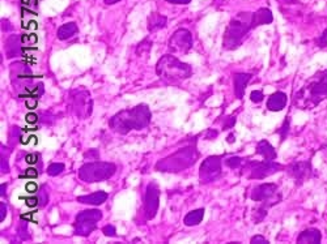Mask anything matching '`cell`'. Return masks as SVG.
Instances as JSON below:
<instances>
[{
    "instance_id": "obj_1",
    "label": "cell",
    "mask_w": 327,
    "mask_h": 244,
    "mask_svg": "<svg viewBox=\"0 0 327 244\" xmlns=\"http://www.w3.org/2000/svg\"><path fill=\"white\" fill-rule=\"evenodd\" d=\"M327 99V70L315 73L293 98L297 109L311 110Z\"/></svg>"
},
{
    "instance_id": "obj_2",
    "label": "cell",
    "mask_w": 327,
    "mask_h": 244,
    "mask_svg": "<svg viewBox=\"0 0 327 244\" xmlns=\"http://www.w3.org/2000/svg\"><path fill=\"white\" fill-rule=\"evenodd\" d=\"M152 114L147 105H137L134 109L118 112L109 122L114 132L126 135L132 129H143L149 124Z\"/></svg>"
},
{
    "instance_id": "obj_3",
    "label": "cell",
    "mask_w": 327,
    "mask_h": 244,
    "mask_svg": "<svg viewBox=\"0 0 327 244\" xmlns=\"http://www.w3.org/2000/svg\"><path fill=\"white\" fill-rule=\"evenodd\" d=\"M156 71L160 79L169 84H177L182 80L189 79L193 73L189 64L182 63L173 55L162 56L157 63Z\"/></svg>"
},
{
    "instance_id": "obj_4",
    "label": "cell",
    "mask_w": 327,
    "mask_h": 244,
    "mask_svg": "<svg viewBox=\"0 0 327 244\" xmlns=\"http://www.w3.org/2000/svg\"><path fill=\"white\" fill-rule=\"evenodd\" d=\"M253 28V14L242 12L237 17L232 19L224 34V47L227 50L237 49Z\"/></svg>"
},
{
    "instance_id": "obj_5",
    "label": "cell",
    "mask_w": 327,
    "mask_h": 244,
    "mask_svg": "<svg viewBox=\"0 0 327 244\" xmlns=\"http://www.w3.org/2000/svg\"><path fill=\"white\" fill-rule=\"evenodd\" d=\"M197 158L198 152L193 146L180 149V150H177V152L171 154L167 158L157 162L156 170H158L161 172L184 171L186 168L191 167L197 162Z\"/></svg>"
},
{
    "instance_id": "obj_6",
    "label": "cell",
    "mask_w": 327,
    "mask_h": 244,
    "mask_svg": "<svg viewBox=\"0 0 327 244\" xmlns=\"http://www.w3.org/2000/svg\"><path fill=\"white\" fill-rule=\"evenodd\" d=\"M117 171L114 163L109 162H92L85 163L79 170V178L85 183H98V181L107 180Z\"/></svg>"
},
{
    "instance_id": "obj_7",
    "label": "cell",
    "mask_w": 327,
    "mask_h": 244,
    "mask_svg": "<svg viewBox=\"0 0 327 244\" xmlns=\"http://www.w3.org/2000/svg\"><path fill=\"white\" fill-rule=\"evenodd\" d=\"M102 218V213L97 209L84 210L76 215L75 234L80 236H88L96 228L97 222Z\"/></svg>"
},
{
    "instance_id": "obj_8",
    "label": "cell",
    "mask_w": 327,
    "mask_h": 244,
    "mask_svg": "<svg viewBox=\"0 0 327 244\" xmlns=\"http://www.w3.org/2000/svg\"><path fill=\"white\" fill-rule=\"evenodd\" d=\"M283 168V166L275 163L274 161H266L264 159L263 162H250L249 166H247V171H249V178L263 179L275 174V172L281 171Z\"/></svg>"
},
{
    "instance_id": "obj_9",
    "label": "cell",
    "mask_w": 327,
    "mask_h": 244,
    "mask_svg": "<svg viewBox=\"0 0 327 244\" xmlns=\"http://www.w3.org/2000/svg\"><path fill=\"white\" fill-rule=\"evenodd\" d=\"M221 174V159L217 155L208 157L204 159L202 163L201 170H199V178L202 183H210V181L216 180Z\"/></svg>"
},
{
    "instance_id": "obj_10",
    "label": "cell",
    "mask_w": 327,
    "mask_h": 244,
    "mask_svg": "<svg viewBox=\"0 0 327 244\" xmlns=\"http://www.w3.org/2000/svg\"><path fill=\"white\" fill-rule=\"evenodd\" d=\"M193 47V36L189 30L178 29L169 41V49L173 53H187Z\"/></svg>"
},
{
    "instance_id": "obj_11",
    "label": "cell",
    "mask_w": 327,
    "mask_h": 244,
    "mask_svg": "<svg viewBox=\"0 0 327 244\" xmlns=\"http://www.w3.org/2000/svg\"><path fill=\"white\" fill-rule=\"evenodd\" d=\"M160 189L158 185L152 181L147 187V192H145V201H144V210H145V215L148 219H152L156 215L157 210H158V204H160Z\"/></svg>"
},
{
    "instance_id": "obj_12",
    "label": "cell",
    "mask_w": 327,
    "mask_h": 244,
    "mask_svg": "<svg viewBox=\"0 0 327 244\" xmlns=\"http://www.w3.org/2000/svg\"><path fill=\"white\" fill-rule=\"evenodd\" d=\"M251 200L260 202L274 201L276 204V202L280 201V196H277V185L274 184V183H266V184L258 185L251 192Z\"/></svg>"
},
{
    "instance_id": "obj_13",
    "label": "cell",
    "mask_w": 327,
    "mask_h": 244,
    "mask_svg": "<svg viewBox=\"0 0 327 244\" xmlns=\"http://www.w3.org/2000/svg\"><path fill=\"white\" fill-rule=\"evenodd\" d=\"M72 106L76 116L85 119L92 114V99L88 92H77L72 98Z\"/></svg>"
},
{
    "instance_id": "obj_14",
    "label": "cell",
    "mask_w": 327,
    "mask_h": 244,
    "mask_svg": "<svg viewBox=\"0 0 327 244\" xmlns=\"http://www.w3.org/2000/svg\"><path fill=\"white\" fill-rule=\"evenodd\" d=\"M288 172L292 178L296 180L297 184H302L307 179L313 176V170H311L310 161H300L294 162L288 167Z\"/></svg>"
},
{
    "instance_id": "obj_15",
    "label": "cell",
    "mask_w": 327,
    "mask_h": 244,
    "mask_svg": "<svg viewBox=\"0 0 327 244\" xmlns=\"http://www.w3.org/2000/svg\"><path fill=\"white\" fill-rule=\"evenodd\" d=\"M287 105V94L283 92H276L268 98L267 109L270 111H281Z\"/></svg>"
},
{
    "instance_id": "obj_16",
    "label": "cell",
    "mask_w": 327,
    "mask_h": 244,
    "mask_svg": "<svg viewBox=\"0 0 327 244\" xmlns=\"http://www.w3.org/2000/svg\"><path fill=\"white\" fill-rule=\"evenodd\" d=\"M251 75L249 73H236L234 75V93H236V97L238 99H241L244 97L245 88H246L247 83L250 81Z\"/></svg>"
},
{
    "instance_id": "obj_17",
    "label": "cell",
    "mask_w": 327,
    "mask_h": 244,
    "mask_svg": "<svg viewBox=\"0 0 327 244\" xmlns=\"http://www.w3.org/2000/svg\"><path fill=\"white\" fill-rule=\"evenodd\" d=\"M107 200V193L104 191H98L96 193L87 196H79L77 201L80 204H88V205H101L104 204Z\"/></svg>"
},
{
    "instance_id": "obj_18",
    "label": "cell",
    "mask_w": 327,
    "mask_h": 244,
    "mask_svg": "<svg viewBox=\"0 0 327 244\" xmlns=\"http://www.w3.org/2000/svg\"><path fill=\"white\" fill-rule=\"evenodd\" d=\"M322 239V234L318 228H307V230L302 231L297 237V243H313L317 244L320 243Z\"/></svg>"
},
{
    "instance_id": "obj_19",
    "label": "cell",
    "mask_w": 327,
    "mask_h": 244,
    "mask_svg": "<svg viewBox=\"0 0 327 244\" xmlns=\"http://www.w3.org/2000/svg\"><path fill=\"white\" fill-rule=\"evenodd\" d=\"M257 153L259 155H262L266 161H274V159H276L277 155L274 146L271 145L270 142L266 141V140L259 141V144L257 145Z\"/></svg>"
},
{
    "instance_id": "obj_20",
    "label": "cell",
    "mask_w": 327,
    "mask_h": 244,
    "mask_svg": "<svg viewBox=\"0 0 327 244\" xmlns=\"http://www.w3.org/2000/svg\"><path fill=\"white\" fill-rule=\"evenodd\" d=\"M274 20L271 11L267 8H260L258 12L253 14V27H259V25H266V24H271Z\"/></svg>"
},
{
    "instance_id": "obj_21",
    "label": "cell",
    "mask_w": 327,
    "mask_h": 244,
    "mask_svg": "<svg viewBox=\"0 0 327 244\" xmlns=\"http://www.w3.org/2000/svg\"><path fill=\"white\" fill-rule=\"evenodd\" d=\"M6 53L8 58H14L16 55H20L21 46H20V37L11 36L6 41Z\"/></svg>"
},
{
    "instance_id": "obj_22",
    "label": "cell",
    "mask_w": 327,
    "mask_h": 244,
    "mask_svg": "<svg viewBox=\"0 0 327 244\" xmlns=\"http://www.w3.org/2000/svg\"><path fill=\"white\" fill-rule=\"evenodd\" d=\"M77 33V25L75 23L64 24L58 29V38L60 41H66Z\"/></svg>"
},
{
    "instance_id": "obj_23",
    "label": "cell",
    "mask_w": 327,
    "mask_h": 244,
    "mask_svg": "<svg viewBox=\"0 0 327 244\" xmlns=\"http://www.w3.org/2000/svg\"><path fill=\"white\" fill-rule=\"evenodd\" d=\"M165 25H167V17L162 16V15L153 14L149 17V21H148V30L149 32H156V30L162 29Z\"/></svg>"
},
{
    "instance_id": "obj_24",
    "label": "cell",
    "mask_w": 327,
    "mask_h": 244,
    "mask_svg": "<svg viewBox=\"0 0 327 244\" xmlns=\"http://www.w3.org/2000/svg\"><path fill=\"white\" fill-rule=\"evenodd\" d=\"M203 217H204V209H197V210L190 211V213L185 217L184 222L186 226H195V224L201 223Z\"/></svg>"
},
{
    "instance_id": "obj_25",
    "label": "cell",
    "mask_w": 327,
    "mask_h": 244,
    "mask_svg": "<svg viewBox=\"0 0 327 244\" xmlns=\"http://www.w3.org/2000/svg\"><path fill=\"white\" fill-rule=\"evenodd\" d=\"M64 170V165L63 163H51L47 168V174L50 175V176H57V175L62 174Z\"/></svg>"
},
{
    "instance_id": "obj_26",
    "label": "cell",
    "mask_w": 327,
    "mask_h": 244,
    "mask_svg": "<svg viewBox=\"0 0 327 244\" xmlns=\"http://www.w3.org/2000/svg\"><path fill=\"white\" fill-rule=\"evenodd\" d=\"M241 161H242V159H241L240 157H231V158H228L227 161H225V165L231 168H237L238 166L241 165Z\"/></svg>"
},
{
    "instance_id": "obj_27",
    "label": "cell",
    "mask_w": 327,
    "mask_h": 244,
    "mask_svg": "<svg viewBox=\"0 0 327 244\" xmlns=\"http://www.w3.org/2000/svg\"><path fill=\"white\" fill-rule=\"evenodd\" d=\"M250 99L254 103H260L264 99L263 93L260 92V90H254V92H251L250 94Z\"/></svg>"
},
{
    "instance_id": "obj_28",
    "label": "cell",
    "mask_w": 327,
    "mask_h": 244,
    "mask_svg": "<svg viewBox=\"0 0 327 244\" xmlns=\"http://www.w3.org/2000/svg\"><path fill=\"white\" fill-rule=\"evenodd\" d=\"M21 41L27 42L28 45H34V43L37 42V36L36 34H25V36L21 37Z\"/></svg>"
},
{
    "instance_id": "obj_29",
    "label": "cell",
    "mask_w": 327,
    "mask_h": 244,
    "mask_svg": "<svg viewBox=\"0 0 327 244\" xmlns=\"http://www.w3.org/2000/svg\"><path fill=\"white\" fill-rule=\"evenodd\" d=\"M317 45L319 47H322V49L327 47V29L320 34V37L317 40Z\"/></svg>"
},
{
    "instance_id": "obj_30",
    "label": "cell",
    "mask_w": 327,
    "mask_h": 244,
    "mask_svg": "<svg viewBox=\"0 0 327 244\" xmlns=\"http://www.w3.org/2000/svg\"><path fill=\"white\" fill-rule=\"evenodd\" d=\"M288 131H289V118L285 119V122H284L283 127H281V129L279 131V132L281 133V140L285 139V136H287Z\"/></svg>"
},
{
    "instance_id": "obj_31",
    "label": "cell",
    "mask_w": 327,
    "mask_h": 244,
    "mask_svg": "<svg viewBox=\"0 0 327 244\" xmlns=\"http://www.w3.org/2000/svg\"><path fill=\"white\" fill-rule=\"evenodd\" d=\"M37 105H38L37 98H34V97H29V98L27 99V107L29 110L37 109Z\"/></svg>"
},
{
    "instance_id": "obj_32",
    "label": "cell",
    "mask_w": 327,
    "mask_h": 244,
    "mask_svg": "<svg viewBox=\"0 0 327 244\" xmlns=\"http://www.w3.org/2000/svg\"><path fill=\"white\" fill-rule=\"evenodd\" d=\"M251 243L253 244H267L268 240L266 237L260 236V235H257V236L251 237Z\"/></svg>"
},
{
    "instance_id": "obj_33",
    "label": "cell",
    "mask_w": 327,
    "mask_h": 244,
    "mask_svg": "<svg viewBox=\"0 0 327 244\" xmlns=\"http://www.w3.org/2000/svg\"><path fill=\"white\" fill-rule=\"evenodd\" d=\"M102 231H104V234L106 235V236H115V227H114V226H110V224L105 226Z\"/></svg>"
},
{
    "instance_id": "obj_34",
    "label": "cell",
    "mask_w": 327,
    "mask_h": 244,
    "mask_svg": "<svg viewBox=\"0 0 327 244\" xmlns=\"http://www.w3.org/2000/svg\"><path fill=\"white\" fill-rule=\"evenodd\" d=\"M25 189H27V192H29V193H34V192L38 191V185L34 183V181H29L27 185H25Z\"/></svg>"
},
{
    "instance_id": "obj_35",
    "label": "cell",
    "mask_w": 327,
    "mask_h": 244,
    "mask_svg": "<svg viewBox=\"0 0 327 244\" xmlns=\"http://www.w3.org/2000/svg\"><path fill=\"white\" fill-rule=\"evenodd\" d=\"M25 120H27V123H29V124H34V123L38 120V116L36 115V114H33V112H30V114H28V115L25 116Z\"/></svg>"
},
{
    "instance_id": "obj_36",
    "label": "cell",
    "mask_w": 327,
    "mask_h": 244,
    "mask_svg": "<svg viewBox=\"0 0 327 244\" xmlns=\"http://www.w3.org/2000/svg\"><path fill=\"white\" fill-rule=\"evenodd\" d=\"M6 215H7V206L4 202H0V221L3 222Z\"/></svg>"
},
{
    "instance_id": "obj_37",
    "label": "cell",
    "mask_w": 327,
    "mask_h": 244,
    "mask_svg": "<svg viewBox=\"0 0 327 244\" xmlns=\"http://www.w3.org/2000/svg\"><path fill=\"white\" fill-rule=\"evenodd\" d=\"M25 161H27V163H29V165H33V163H36V162L38 161V155L37 154H28L27 158H25Z\"/></svg>"
},
{
    "instance_id": "obj_38",
    "label": "cell",
    "mask_w": 327,
    "mask_h": 244,
    "mask_svg": "<svg viewBox=\"0 0 327 244\" xmlns=\"http://www.w3.org/2000/svg\"><path fill=\"white\" fill-rule=\"evenodd\" d=\"M25 202H27V205L29 206V208H34V206L38 204V198L37 197H28L27 200H25Z\"/></svg>"
},
{
    "instance_id": "obj_39",
    "label": "cell",
    "mask_w": 327,
    "mask_h": 244,
    "mask_svg": "<svg viewBox=\"0 0 327 244\" xmlns=\"http://www.w3.org/2000/svg\"><path fill=\"white\" fill-rule=\"evenodd\" d=\"M25 175H27V178H37L38 171L36 170V168H28Z\"/></svg>"
},
{
    "instance_id": "obj_40",
    "label": "cell",
    "mask_w": 327,
    "mask_h": 244,
    "mask_svg": "<svg viewBox=\"0 0 327 244\" xmlns=\"http://www.w3.org/2000/svg\"><path fill=\"white\" fill-rule=\"evenodd\" d=\"M319 153H320V155H322V158H323L324 162L327 163V142H324L323 145L320 146Z\"/></svg>"
},
{
    "instance_id": "obj_41",
    "label": "cell",
    "mask_w": 327,
    "mask_h": 244,
    "mask_svg": "<svg viewBox=\"0 0 327 244\" xmlns=\"http://www.w3.org/2000/svg\"><path fill=\"white\" fill-rule=\"evenodd\" d=\"M168 3H172V4H189L191 3V0H167Z\"/></svg>"
},
{
    "instance_id": "obj_42",
    "label": "cell",
    "mask_w": 327,
    "mask_h": 244,
    "mask_svg": "<svg viewBox=\"0 0 327 244\" xmlns=\"http://www.w3.org/2000/svg\"><path fill=\"white\" fill-rule=\"evenodd\" d=\"M24 2V0H23ZM38 0H27V4L28 6H30V7H33V6H37Z\"/></svg>"
},
{
    "instance_id": "obj_43",
    "label": "cell",
    "mask_w": 327,
    "mask_h": 244,
    "mask_svg": "<svg viewBox=\"0 0 327 244\" xmlns=\"http://www.w3.org/2000/svg\"><path fill=\"white\" fill-rule=\"evenodd\" d=\"M105 4H107V6H111V4H115L118 3V2H120V0H104Z\"/></svg>"
},
{
    "instance_id": "obj_44",
    "label": "cell",
    "mask_w": 327,
    "mask_h": 244,
    "mask_svg": "<svg viewBox=\"0 0 327 244\" xmlns=\"http://www.w3.org/2000/svg\"><path fill=\"white\" fill-rule=\"evenodd\" d=\"M4 189H6V184H2V196H4Z\"/></svg>"
}]
</instances>
